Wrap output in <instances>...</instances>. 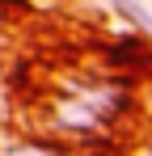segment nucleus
<instances>
[{
	"mask_svg": "<svg viewBox=\"0 0 152 156\" xmlns=\"http://www.w3.org/2000/svg\"><path fill=\"white\" fill-rule=\"evenodd\" d=\"M135 110V89L127 72L114 76H68L59 80L55 97L47 101L42 131L59 144H80V148H97V139L114 135V127L131 118Z\"/></svg>",
	"mask_w": 152,
	"mask_h": 156,
	"instance_id": "obj_1",
	"label": "nucleus"
},
{
	"mask_svg": "<svg viewBox=\"0 0 152 156\" xmlns=\"http://www.w3.org/2000/svg\"><path fill=\"white\" fill-rule=\"evenodd\" d=\"M4 156H97L80 144H59V139H38V144H13Z\"/></svg>",
	"mask_w": 152,
	"mask_h": 156,
	"instance_id": "obj_2",
	"label": "nucleus"
},
{
	"mask_svg": "<svg viewBox=\"0 0 152 156\" xmlns=\"http://www.w3.org/2000/svg\"><path fill=\"white\" fill-rule=\"evenodd\" d=\"M110 9H118V13H123V17H131L144 34H152V13L144 9V4H135V0H110Z\"/></svg>",
	"mask_w": 152,
	"mask_h": 156,
	"instance_id": "obj_3",
	"label": "nucleus"
}]
</instances>
